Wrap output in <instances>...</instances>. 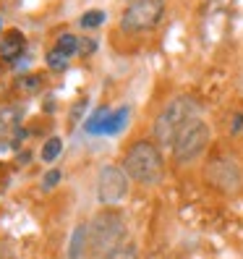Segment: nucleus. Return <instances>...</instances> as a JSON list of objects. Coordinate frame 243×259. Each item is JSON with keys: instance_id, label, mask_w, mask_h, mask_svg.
<instances>
[{"instance_id": "obj_1", "label": "nucleus", "mask_w": 243, "mask_h": 259, "mask_svg": "<svg viewBox=\"0 0 243 259\" xmlns=\"http://www.w3.org/2000/svg\"><path fill=\"white\" fill-rule=\"evenodd\" d=\"M196 115H199V102H196L193 97H173L168 105L162 108V113L157 115L155 120V139L160 144H175L178 134L183 131L188 123H193Z\"/></svg>"}, {"instance_id": "obj_2", "label": "nucleus", "mask_w": 243, "mask_h": 259, "mask_svg": "<svg viewBox=\"0 0 243 259\" xmlns=\"http://www.w3.org/2000/svg\"><path fill=\"white\" fill-rule=\"evenodd\" d=\"M126 238V225L118 212H100L89 225V246L94 259L110 256Z\"/></svg>"}, {"instance_id": "obj_3", "label": "nucleus", "mask_w": 243, "mask_h": 259, "mask_svg": "<svg viewBox=\"0 0 243 259\" xmlns=\"http://www.w3.org/2000/svg\"><path fill=\"white\" fill-rule=\"evenodd\" d=\"M162 170H165L162 155L152 142H136L126 152V173H128V178L139 181V184H144V186L160 184Z\"/></svg>"}, {"instance_id": "obj_4", "label": "nucleus", "mask_w": 243, "mask_h": 259, "mask_svg": "<svg viewBox=\"0 0 243 259\" xmlns=\"http://www.w3.org/2000/svg\"><path fill=\"white\" fill-rule=\"evenodd\" d=\"M165 13L162 0H133L120 16V29L123 32H147V29L157 26Z\"/></svg>"}, {"instance_id": "obj_5", "label": "nucleus", "mask_w": 243, "mask_h": 259, "mask_svg": "<svg viewBox=\"0 0 243 259\" xmlns=\"http://www.w3.org/2000/svg\"><path fill=\"white\" fill-rule=\"evenodd\" d=\"M207 144H209V128H207V123H202L196 118L193 123H188L178 134V139L173 144V155L178 162H191L207 149Z\"/></svg>"}, {"instance_id": "obj_6", "label": "nucleus", "mask_w": 243, "mask_h": 259, "mask_svg": "<svg viewBox=\"0 0 243 259\" xmlns=\"http://www.w3.org/2000/svg\"><path fill=\"white\" fill-rule=\"evenodd\" d=\"M97 196L105 207H115L128 196V173L120 170L115 165H108L100 170V184H97Z\"/></svg>"}, {"instance_id": "obj_7", "label": "nucleus", "mask_w": 243, "mask_h": 259, "mask_svg": "<svg viewBox=\"0 0 243 259\" xmlns=\"http://www.w3.org/2000/svg\"><path fill=\"white\" fill-rule=\"evenodd\" d=\"M207 181L212 186H217L220 191H238L240 184H243V173H240V167L235 165V160L230 157H220L215 162H209L207 165V170H204Z\"/></svg>"}, {"instance_id": "obj_8", "label": "nucleus", "mask_w": 243, "mask_h": 259, "mask_svg": "<svg viewBox=\"0 0 243 259\" xmlns=\"http://www.w3.org/2000/svg\"><path fill=\"white\" fill-rule=\"evenodd\" d=\"M26 48V37L19 32V29H11V32L3 34V39H0V55H3L6 60H16Z\"/></svg>"}, {"instance_id": "obj_9", "label": "nucleus", "mask_w": 243, "mask_h": 259, "mask_svg": "<svg viewBox=\"0 0 243 259\" xmlns=\"http://www.w3.org/2000/svg\"><path fill=\"white\" fill-rule=\"evenodd\" d=\"M86 241H89V228L84 223H79L73 228V236H71V246H68V259H84L86 251Z\"/></svg>"}, {"instance_id": "obj_10", "label": "nucleus", "mask_w": 243, "mask_h": 259, "mask_svg": "<svg viewBox=\"0 0 243 259\" xmlns=\"http://www.w3.org/2000/svg\"><path fill=\"white\" fill-rule=\"evenodd\" d=\"M128 115H131V110H128V108H118L115 113H110V115H108V120L102 123V128H100L97 134H118L120 128H123V126L128 123Z\"/></svg>"}, {"instance_id": "obj_11", "label": "nucleus", "mask_w": 243, "mask_h": 259, "mask_svg": "<svg viewBox=\"0 0 243 259\" xmlns=\"http://www.w3.org/2000/svg\"><path fill=\"white\" fill-rule=\"evenodd\" d=\"M19 108H3L0 110V136L16 134L19 131Z\"/></svg>"}, {"instance_id": "obj_12", "label": "nucleus", "mask_w": 243, "mask_h": 259, "mask_svg": "<svg viewBox=\"0 0 243 259\" xmlns=\"http://www.w3.org/2000/svg\"><path fill=\"white\" fill-rule=\"evenodd\" d=\"M60 152H63V139L50 136V139L42 144V162H55L60 157Z\"/></svg>"}, {"instance_id": "obj_13", "label": "nucleus", "mask_w": 243, "mask_h": 259, "mask_svg": "<svg viewBox=\"0 0 243 259\" xmlns=\"http://www.w3.org/2000/svg\"><path fill=\"white\" fill-rule=\"evenodd\" d=\"M19 89H21V92H26V95L39 92V89H42V76H34V73L21 76V79H19Z\"/></svg>"}, {"instance_id": "obj_14", "label": "nucleus", "mask_w": 243, "mask_h": 259, "mask_svg": "<svg viewBox=\"0 0 243 259\" xmlns=\"http://www.w3.org/2000/svg\"><path fill=\"white\" fill-rule=\"evenodd\" d=\"M105 19H108V13L105 11H86L84 16H81V26L84 29H97V26H102L105 24Z\"/></svg>"}, {"instance_id": "obj_15", "label": "nucleus", "mask_w": 243, "mask_h": 259, "mask_svg": "<svg viewBox=\"0 0 243 259\" xmlns=\"http://www.w3.org/2000/svg\"><path fill=\"white\" fill-rule=\"evenodd\" d=\"M108 115H110V110H108V108H97V110H94V115L84 123V128H86L89 134H97V131L102 128V123L108 120Z\"/></svg>"}, {"instance_id": "obj_16", "label": "nucleus", "mask_w": 243, "mask_h": 259, "mask_svg": "<svg viewBox=\"0 0 243 259\" xmlns=\"http://www.w3.org/2000/svg\"><path fill=\"white\" fill-rule=\"evenodd\" d=\"M58 50L63 53L66 58L68 55H76V53H79V39H76L73 34H60L58 37Z\"/></svg>"}, {"instance_id": "obj_17", "label": "nucleus", "mask_w": 243, "mask_h": 259, "mask_svg": "<svg viewBox=\"0 0 243 259\" xmlns=\"http://www.w3.org/2000/svg\"><path fill=\"white\" fill-rule=\"evenodd\" d=\"M47 68H50V71H58V73L66 71V68H68V58L60 53L58 48L50 50V53H47Z\"/></svg>"}, {"instance_id": "obj_18", "label": "nucleus", "mask_w": 243, "mask_h": 259, "mask_svg": "<svg viewBox=\"0 0 243 259\" xmlns=\"http://www.w3.org/2000/svg\"><path fill=\"white\" fill-rule=\"evenodd\" d=\"M108 259H136V249H133V243H120V246H118Z\"/></svg>"}, {"instance_id": "obj_19", "label": "nucleus", "mask_w": 243, "mask_h": 259, "mask_svg": "<svg viewBox=\"0 0 243 259\" xmlns=\"http://www.w3.org/2000/svg\"><path fill=\"white\" fill-rule=\"evenodd\" d=\"M60 178H63V173H60V170H50L47 176H44V189H53Z\"/></svg>"}, {"instance_id": "obj_20", "label": "nucleus", "mask_w": 243, "mask_h": 259, "mask_svg": "<svg viewBox=\"0 0 243 259\" xmlns=\"http://www.w3.org/2000/svg\"><path fill=\"white\" fill-rule=\"evenodd\" d=\"M86 108V100H81V102H76V108L71 110V126H76L79 123V115H81V110Z\"/></svg>"}, {"instance_id": "obj_21", "label": "nucleus", "mask_w": 243, "mask_h": 259, "mask_svg": "<svg viewBox=\"0 0 243 259\" xmlns=\"http://www.w3.org/2000/svg\"><path fill=\"white\" fill-rule=\"evenodd\" d=\"M94 48H97V45H94L92 39H81V42H79V50H81L84 55H89V53H94Z\"/></svg>"}, {"instance_id": "obj_22", "label": "nucleus", "mask_w": 243, "mask_h": 259, "mask_svg": "<svg viewBox=\"0 0 243 259\" xmlns=\"http://www.w3.org/2000/svg\"><path fill=\"white\" fill-rule=\"evenodd\" d=\"M240 126H243V115H233V126H230V131L235 134V131H240Z\"/></svg>"}, {"instance_id": "obj_23", "label": "nucleus", "mask_w": 243, "mask_h": 259, "mask_svg": "<svg viewBox=\"0 0 243 259\" xmlns=\"http://www.w3.org/2000/svg\"><path fill=\"white\" fill-rule=\"evenodd\" d=\"M0 26H3V19H0Z\"/></svg>"}]
</instances>
